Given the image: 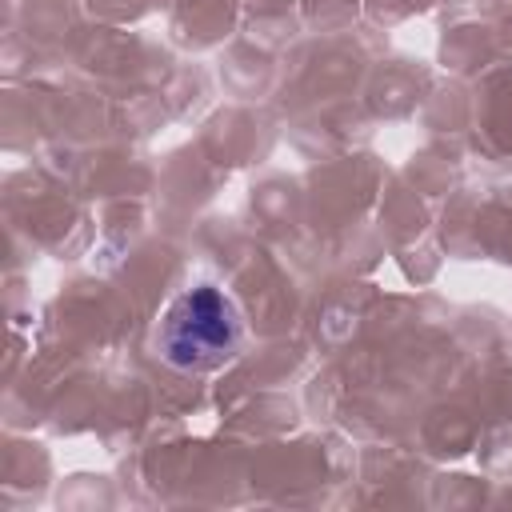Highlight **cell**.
I'll list each match as a JSON object with an SVG mask.
<instances>
[{"instance_id": "cell-1", "label": "cell", "mask_w": 512, "mask_h": 512, "mask_svg": "<svg viewBox=\"0 0 512 512\" xmlns=\"http://www.w3.org/2000/svg\"><path fill=\"white\" fill-rule=\"evenodd\" d=\"M156 344H160V356L172 368L208 372V368L224 364L236 352V344H240V312L212 284L188 288L164 312Z\"/></svg>"}]
</instances>
